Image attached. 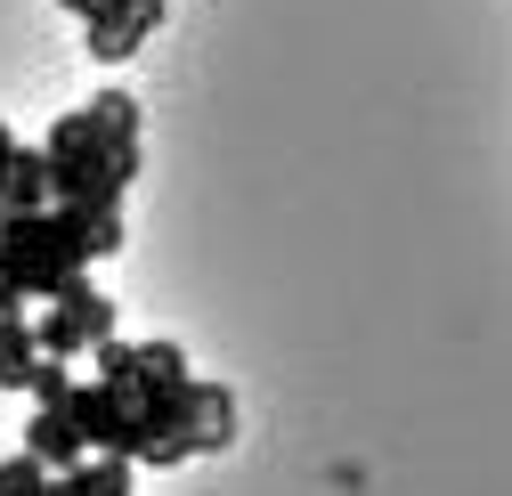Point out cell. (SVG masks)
Listing matches in <instances>:
<instances>
[{
    "label": "cell",
    "mask_w": 512,
    "mask_h": 496,
    "mask_svg": "<svg viewBox=\"0 0 512 496\" xmlns=\"http://www.w3.org/2000/svg\"><path fill=\"white\" fill-rule=\"evenodd\" d=\"M131 179H139V139H90L82 155L49 163V188H57L66 212H114Z\"/></svg>",
    "instance_id": "1"
},
{
    "label": "cell",
    "mask_w": 512,
    "mask_h": 496,
    "mask_svg": "<svg viewBox=\"0 0 512 496\" xmlns=\"http://www.w3.org/2000/svg\"><path fill=\"white\" fill-rule=\"evenodd\" d=\"M0 496H66V480H57L41 456H25V448H17L9 464H0Z\"/></svg>",
    "instance_id": "9"
},
{
    "label": "cell",
    "mask_w": 512,
    "mask_h": 496,
    "mask_svg": "<svg viewBox=\"0 0 512 496\" xmlns=\"http://www.w3.org/2000/svg\"><path fill=\"white\" fill-rule=\"evenodd\" d=\"M33 407H66L74 399V375H66V358H41V375H33V391H25Z\"/></svg>",
    "instance_id": "12"
},
{
    "label": "cell",
    "mask_w": 512,
    "mask_h": 496,
    "mask_svg": "<svg viewBox=\"0 0 512 496\" xmlns=\"http://www.w3.org/2000/svg\"><path fill=\"white\" fill-rule=\"evenodd\" d=\"M41 334H33V318H17V326H0V391H33V375H41Z\"/></svg>",
    "instance_id": "6"
},
{
    "label": "cell",
    "mask_w": 512,
    "mask_h": 496,
    "mask_svg": "<svg viewBox=\"0 0 512 496\" xmlns=\"http://www.w3.org/2000/svg\"><path fill=\"white\" fill-rule=\"evenodd\" d=\"M57 480H66V496H131V480H139V464L131 456H82L74 472H57Z\"/></svg>",
    "instance_id": "5"
},
{
    "label": "cell",
    "mask_w": 512,
    "mask_h": 496,
    "mask_svg": "<svg viewBox=\"0 0 512 496\" xmlns=\"http://www.w3.org/2000/svg\"><path fill=\"white\" fill-rule=\"evenodd\" d=\"M25 456H41L49 472H74V464L98 456V448H90V431L74 423V407H33V423H25Z\"/></svg>",
    "instance_id": "4"
},
{
    "label": "cell",
    "mask_w": 512,
    "mask_h": 496,
    "mask_svg": "<svg viewBox=\"0 0 512 496\" xmlns=\"http://www.w3.org/2000/svg\"><path fill=\"white\" fill-rule=\"evenodd\" d=\"M90 358H98V383H114V391H131V383L147 375V358H139V342H122V334H106V342H98Z\"/></svg>",
    "instance_id": "10"
},
{
    "label": "cell",
    "mask_w": 512,
    "mask_h": 496,
    "mask_svg": "<svg viewBox=\"0 0 512 496\" xmlns=\"http://www.w3.org/2000/svg\"><path fill=\"white\" fill-rule=\"evenodd\" d=\"M187 456H204V431H171V440H147V456H139V464L171 472V464H187Z\"/></svg>",
    "instance_id": "13"
},
{
    "label": "cell",
    "mask_w": 512,
    "mask_h": 496,
    "mask_svg": "<svg viewBox=\"0 0 512 496\" xmlns=\"http://www.w3.org/2000/svg\"><path fill=\"white\" fill-rule=\"evenodd\" d=\"M139 358H147V375H187V350H179L171 334H147V342H139Z\"/></svg>",
    "instance_id": "14"
},
{
    "label": "cell",
    "mask_w": 512,
    "mask_h": 496,
    "mask_svg": "<svg viewBox=\"0 0 512 496\" xmlns=\"http://www.w3.org/2000/svg\"><path fill=\"white\" fill-rule=\"evenodd\" d=\"M57 9H74V17H90V9H98V0H57Z\"/></svg>",
    "instance_id": "16"
},
{
    "label": "cell",
    "mask_w": 512,
    "mask_h": 496,
    "mask_svg": "<svg viewBox=\"0 0 512 496\" xmlns=\"http://www.w3.org/2000/svg\"><path fill=\"white\" fill-rule=\"evenodd\" d=\"M57 188H49V155L41 147H17V171H9V212H49Z\"/></svg>",
    "instance_id": "7"
},
{
    "label": "cell",
    "mask_w": 512,
    "mask_h": 496,
    "mask_svg": "<svg viewBox=\"0 0 512 496\" xmlns=\"http://www.w3.org/2000/svg\"><path fill=\"white\" fill-rule=\"evenodd\" d=\"M33 334H41L49 358H82V350H98V342L114 334V293H106L98 277H74L57 301H41Z\"/></svg>",
    "instance_id": "2"
},
{
    "label": "cell",
    "mask_w": 512,
    "mask_h": 496,
    "mask_svg": "<svg viewBox=\"0 0 512 496\" xmlns=\"http://www.w3.org/2000/svg\"><path fill=\"white\" fill-rule=\"evenodd\" d=\"M163 25V0H98V9L82 17V41L98 66H122V57H139L147 33Z\"/></svg>",
    "instance_id": "3"
},
{
    "label": "cell",
    "mask_w": 512,
    "mask_h": 496,
    "mask_svg": "<svg viewBox=\"0 0 512 496\" xmlns=\"http://www.w3.org/2000/svg\"><path fill=\"white\" fill-rule=\"evenodd\" d=\"M17 318H33V301H25L9 277H0V326H17Z\"/></svg>",
    "instance_id": "15"
},
{
    "label": "cell",
    "mask_w": 512,
    "mask_h": 496,
    "mask_svg": "<svg viewBox=\"0 0 512 496\" xmlns=\"http://www.w3.org/2000/svg\"><path fill=\"white\" fill-rule=\"evenodd\" d=\"M82 114H90V139H139V98L122 90V82H106Z\"/></svg>",
    "instance_id": "8"
},
{
    "label": "cell",
    "mask_w": 512,
    "mask_h": 496,
    "mask_svg": "<svg viewBox=\"0 0 512 496\" xmlns=\"http://www.w3.org/2000/svg\"><path fill=\"white\" fill-rule=\"evenodd\" d=\"M82 147H90V114H82V106L57 114L49 131H41V155H49V163H57V155H82Z\"/></svg>",
    "instance_id": "11"
}]
</instances>
